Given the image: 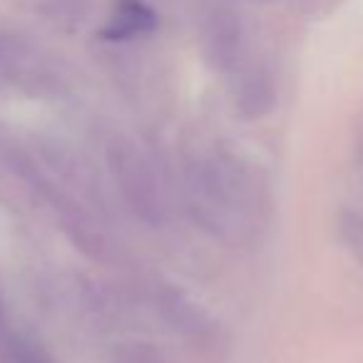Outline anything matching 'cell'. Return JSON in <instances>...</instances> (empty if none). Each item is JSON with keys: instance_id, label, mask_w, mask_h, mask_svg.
<instances>
[{"instance_id": "1", "label": "cell", "mask_w": 363, "mask_h": 363, "mask_svg": "<svg viewBox=\"0 0 363 363\" xmlns=\"http://www.w3.org/2000/svg\"><path fill=\"white\" fill-rule=\"evenodd\" d=\"M157 26V16L142 0H115V16L105 28L102 35L110 40H125V38L140 35Z\"/></svg>"}]
</instances>
